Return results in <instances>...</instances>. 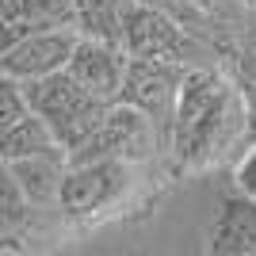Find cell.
<instances>
[{
	"label": "cell",
	"mask_w": 256,
	"mask_h": 256,
	"mask_svg": "<svg viewBox=\"0 0 256 256\" xmlns=\"http://www.w3.org/2000/svg\"><path fill=\"white\" fill-rule=\"evenodd\" d=\"M248 118V100L234 80H226L214 65H192L172 111L168 153L180 168H206L245 142Z\"/></svg>",
	"instance_id": "6da1fadb"
},
{
	"label": "cell",
	"mask_w": 256,
	"mask_h": 256,
	"mask_svg": "<svg viewBox=\"0 0 256 256\" xmlns=\"http://www.w3.org/2000/svg\"><path fill=\"white\" fill-rule=\"evenodd\" d=\"M20 88H23L27 107L46 122V130L54 134V142H58L65 153L76 150V146L96 130L104 111L111 107V104H104V100H96L88 88L76 84L73 76H69V69L34 76V80H20Z\"/></svg>",
	"instance_id": "7a4b0ae2"
},
{
	"label": "cell",
	"mask_w": 256,
	"mask_h": 256,
	"mask_svg": "<svg viewBox=\"0 0 256 256\" xmlns=\"http://www.w3.org/2000/svg\"><path fill=\"white\" fill-rule=\"evenodd\" d=\"M118 46L126 58H157L180 65H210V46H203L172 12L153 0H126L118 12Z\"/></svg>",
	"instance_id": "3957f363"
},
{
	"label": "cell",
	"mask_w": 256,
	"mask_h": 256,
	"mask_svg": "<svg viewBox=\"0 0 256 256\" xmlns=\"http://www.w3.org/2000/svg\"><path fill=\"white\" fill-rule=\"evenodd\" d=\"M138 164L118 157H92V160H65L58 184V214L69 222H92L100 214L122 206L134 192Z\"/></svg>",
	"instance_id": "277c9868"
},
{
	"label": "cell",
	"mask_w": 256,
	"mask_h": 256,
	"mask_svg": "<svg viewBox=\"0 0 256 256\" xmlns=\"http://www.w3.org/2000/svg\"><path fill=\"white\" fill-rule=\"evenodd\" d=\"M192 65L180 62H157V58H126L122 69V88H118V104L138 107L142 115L153 122L160 138V150H168V130H172V111L180 96V80Z\"/></svg>",
	"instance_id": "5b68a950"
},
{
	"label": "cell",
	"mask_w": 256,
	"mask_h": 256,
	"mask_svg": "<svg viewBox=\"0 0 256 256\" xmlns=\"http://www.w3.org/2000/svg\"><path fill=\"white\" fill-rule=\"evenodd\" d=\"M157 150H160V138H157V130H153V122L142 115L138 107L115 100V104L104 111V118L96 122V130H92L76 150L65 153V160L118 157V160H130V164H142V160H150Z\"/></svg>",
	"instance_id": "8992f818"
},
{
	"label": "cell",
	"mask_w": 256,
	"mask_h": 256,
	"mask_svg": "<svg viewBox=\"0 0 256 256\" xmlns=\"http://www.w3.org/2000/svg\"><path fill=\"white\" fill-rule=\"evenodd\" d=\"M80 31L76 27H46V31H27L23 38L0 54V73L12 80H34V76L65 69Z\"/></svg>",
	"instance_id": "52a82bcc"
},
{
	"label": "cell",
	"mask_w": 256,
	"mask_h": 256,
	"mask_svg": "<svg viewBox=\"0 0 256 256\" xmlns=\"http://www.w3.org/2000/svg\"><path fill=\"white\" fill-rule=\"evenodd\" d=\"M69 76H73L80 88H88L96 100L104 104H115L118 100V88H122V69H126V54L122 46L115 42H104V38H88L80 34L65 62Z\"/></svg>",
	"instance_id": "ba28073f"
},
{
	"label": "cell",
	"mask_w": 256,
	"mask_h": 256,
	"mask_svg": "<svg viewBox=\"0 0 256 256\" xmlns=\"http://www.w3.org/2000/svg\"><path fill=\"white\" fill-rule=\"evenodd\" d=\"M210 252L256 256V199L245 192L222 195L210 226Z\"/></svg>",
	"instance_id": "9c48e42d"
},
{
	"label": "cell",
	"mask_w": 256,
	"mask_h": 256,
	"mask_svg": "<svg viewBox=\"0 0 256 256\" xmlns=\"http://www.w3.org/2000/svg\"><path fill=\"white\" fill-rule=\"evenodd\" d=\"M12 176L20 184L23 199L31 206V214L38 210H58V184H62L65 153H34V157L8 160Z\"/></svg>",
	"instance_id": "30bf717a"
},
{
	"label": "cell",
	"mask_w": 256,
	"mask_h": 256,
	"mask_svg": "<svg viewBox=\"0 0 256 256\" xmlns=\"http://www.w3.org/2000/svg\"><path fill=\"white\" fill-rule=\"evenodd\" d=\"M34 153H65V150L54 142L42 118L27 111L0 134V160H20V157H34Z\"/></svg>",
	"instance_id": "8fae6325"
},
{
	"label": "cell",
	"mask_w": 256,
	"mask_h": 256,
	"mask_svg": "<svg viewBox=\"0 0 256 256\" xmlns=\"http://www.w3.org/2000/svg\"><path fill=\"white\" fill-rule=\"evenodd\" d=\"M34 230V214L23 199L20 184L12 176L8 160H0V245H12V241H27Z\"/></svg>",
	"instance_id": "7c38bea8"
},
{
	"label": "cell",
	"mask_w": 256,
	"mask_h": 256,
	"mask_svg": "<svg viewBox=\"0 0 256 256\" xmlns=\"http://www.w3.org/2000/svg\"><path fill=\"white\" fill-rule=\"evenodd\" d=\"M126 0H76V31L118 46V12Z\"/></svg>",
	"instance_id": "4fadbf2b"
},
{
	"label": "cell",
	"mask_w": 256,
	"mask_h": 256,
	"mask_svg": "<svg viewBox=\"0 0 256 256\" xmlns=\"http://www.w3.org/2000/svg\"><path fill=\"white\" fill-rule=\"evenodd\" d=\"M23 23L31 31L76 27V0H23Z\"/></svg>",
	"instance_id": "5bb4252c"
},
{
	"label": "cell",
	"mask_w": 256,
	"mask_h": 256,
	"mask_svg": "<svg viewBox=\"0 0 256 256\" xmlns=\"http://www.w3.org/2000/svg\"><path fill=\"white\" fill-rule=\"evenodd\" d=\"M27 111H31V107H27V100H23L20 80H12V76L0 73V134H4L20 115H27Z\"/></svg>",
	"instance_id": "9a60e30c"
},
{
	"label": "cell",
	"mask_w": 256,
	"mask_h": 256,
	"mask_svg": "<svg viewBox=\"0 0 256 256\" xmlns=\"http://www.w3.org/2000/svg\"><path fill=\"white\" fill-rule=\"evenodd\" d=\"M31 31L27 23H23V0H0V54L8 50L16 38Z\"/></svg>",
	"instance_id": "2e32d148"
},
{
	"label": "cell",
	"mask_w": 256,
	"mask_h": 256,
	"mask_svg": "<svg viewBox=\"0 0 256 256\" xmlns=\"http://www.w3.org/2000/svg\"><path fill=\"white\" fill-rule=\"evenodd\" d=\"M234 184H237V192H245V195H252V199H256V146H248V150L237 157Z\"/></svg>",
	"instance_id": "e0dca14e"
},
{
	"label": "cell",
	"mask_w": 256,
	"mask_h": 256,
	"mask_svg": "<svg viewBox=\"0 0 256 256\" xmlns=\"http://www.w3.org/2000/svg\"><path fill=\"white\" fill-rule=\"evenodd\" d=\"M248 96H252V107H256V80H252V88H248Z\"/></svg>",
	"instance_id": "ac0fdd59"
}]
</instances>
